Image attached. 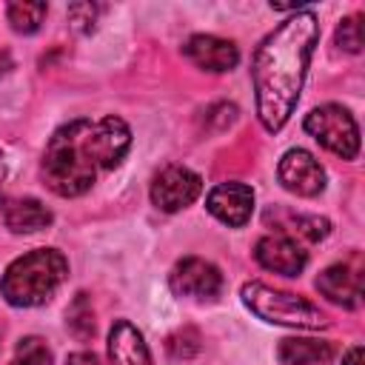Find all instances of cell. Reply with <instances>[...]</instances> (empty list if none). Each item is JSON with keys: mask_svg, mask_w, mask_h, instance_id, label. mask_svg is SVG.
I'll return each instance as SVG.
<instances>
[{"mask_svg": "<svg viewBox=\"0 0 365 365\" xmlns=\"http://www.w3.org/2000/svg\"><path fill=\"white\" fill-rule=\"evenodd\" d=\"M182 51L197 68H205V71H231L240 60L237 46L231 40H222V37H214V34L188 37Z\"/></svg>", "mask_w": 365, "mask_h": 365, "instance_id": "12", "label": "cell"}, {"mask_svg": "<svg viewBox=\"0 0 365 365\" xmlns=\"http://www.w3.org/2000/svg\"><path fill=\"white\" fill-rule=\"evenodd\" d=\"M328 231H331V222L317 214H285V220H279V234H285L297 242L299 240L317 242V240L328 237Z\"/></svg>", "mask_w": 365, "mask_h": 365, "instance_id": "16", "label": "cell"}, {"mask_svg": "<svg viewBox=\"0 0 365 365\" xmlns=\"http://www.w3.org/2000/svg\"><path fill=\"white\" fill-rule=\"evenodd\" d=\"M317 291L322 297H328L331 302L342 305V308H356L362 302V271H359V265H351V262L328 265L317 277Z\"/></svg>", "mask_w": 365, "mask_h": 365, "instance_id": "11", "label": "cell"}, {"mask_svg": "<svg viewBox=\"0 0 365 365\" xmlns=\"http://www.w3.org/2000/svg\"><path fill=\"white\" fill-rule=\"evenodd\" d=\"M319 40V20L311 9L294 11L254 51L251 80L257 91V117L265 131H279L305 83V71Z\"/></svg>", "mask_w": 365, "mask_h": 365, "instance_id": "1", "label": "cell"}, {"mask_svg": "<svg viewBox=\"0 0 365 365\" xmlns=\"http://www.w3.org/2000/svg\"><path fill=\"white\" fill-rule=\"evenodd\" d=\"M66 365H100V359L91 354V351H77L66 359Z\"/></svg>", "mask_w": 365, "mask_h": 365, "instance_id": "22", "label": "cell"}, {"mask_svg": "<svg viewBox=\"0 0 365 365\" xmlns=\"http://www.w3.org/2000/svg\"><path fill=\"white\" fill-rule=\"evenodd\" d=\"M46 11H48L46 3H37V0H17V3H9L6 17H9V23H11L14 31H20V34H31V31L40 29Z\"/></svg>", "mask_w": 365, "mask_h": 365, "instance_id": "17", "label": "cell"}, {"mask_svg": "<svg viewBox=\"0 0 365 365\" xmlns=\"http://www.w3.org/2000/svg\"><path fill=\"white\" fill-rule=\"evenodd\" d=\"M242 302L265 322H277V325H291V328H325L328 317L308 299L291 294V291H279L271 288L265 282H245L242 285Z\"/></svg>", "mask_w": 365, "mask_h": 365, "instance_id": "4", "label": "cell"}, {"mask_svg": "<svg viewBox=\"0 0 365 365\" xmlns=\"http://www.w3.org/2000/svg\"><path fill=\"white\" fill-rule=\"evenodd\" d=\"M128 145L131 131L114 114L103 120H71L46 145L43 180L60 197H80L91 188L97 171L123 163Z\"/></svg>", "mask_w": 365, "mask_h": 365, "instance_id": "2", "label": "cell"}, {"mask_svg": "<svg viewBox=\"0 0 365 365\" xmlns=\"http://www.w3.org/2000/svg\"><path fill=\"white\" fill-rule=\"evenodd\" d=\"M51 222V211L34 200V197H26V200H14L9 208H6V225L17 234H31V231H40Z\"/></svg>", "mask_w": 365, "mask_h": 365, "instance_id": "15", "label": "cell"}, {"mask_svg": "<svg viewBox=\"0 0 365 365\" xmlns=\"http://www.w3.org/2000/svg\"><path fill=\"white\" fill-rule=\"evenodd\" d=\"M3 174H6V165H3V157H0V180H3Z\"/></svg>", "mask_w": 365, "mask_h": 365, "instance_id": "25", "label": "cell"}, {"mask_svg": "<svg viewBox=\"0 0 365 365\" xmlns=\"http://www.w3.org/2000/svg\"><path fill=\"white\" fill-rule=\"evenodd\" d=\"M68 274V262L54 248H34L23 257H17L0 282V294L14 308H31L43 305L54 297V291L63 285Z\"/></svg>", "mask_w": 365, "mask_h": 365, "instance_id": "3", "label": "cell"}, {"mask_svg": "<svg viewBox=\"0 0 365 365\" xmlns=\"http://www.w3.org/2000/svg\"><path fill=\"white\" fill-rule=\"evenodd\" d=\"M108 362L111 365H151L143 334L125 319L114 322L108 331Z\"/></svg>", "mask_w": 365, "mask_h": 365, "instance_id": "13", "label": "cell"}, {"mask_svg": "<svg viewBox=\"0 0 365 365\" xmlns=\"http://www.w3.org/2000/svg\"><path fill=\"white\" fill-rule=\"evenodd\" d=\"M305 131L331 154L342 160H354L359 154V128L348 108L342 106H319L305 117Z\"/></svg>", "mask_w": 365, "mask_h": 365, "instance_id": "5", "label": "cell"}, {"mask_svg": "<svg viewBox=\"0 0 365 365\" xmlns=\"http://www.w3.org/2000/svg\"><path fill=\"white\" fill-rule=\"evenodd\" d=\"M254 259L265 271H274V274H282V277H297L305 268L308 254L297 240H291L285 234H268V237L257 240Z\"/></svg>", "mask_w": 365, "mask_h": 365, "instance_id": "9", "label": "cell"}, {"mask_svg": "<svg viewBox=\"0 0 365 365\" xmlns=\"http://www.w3.org/2000/svg\"><path fill=\"white\" fill-rule=\"evenodd\" d=\"M97 14H100V6L94 3H74L68 6V20L77 31H91L94 23H97Z\"/></svg>", "mask_w": 365, "mask_h": 365, "instance_id": "21", "label": "cell"}, {"mask_svg": "<svg viewBox=\"0 0 365 365\" xmlns=\"http://www.w3.org/2000/svg\"><path fill=\"white\" fill-rule=\"evenodd\" d=\"M168 285L177 297H194V299H214L222 291V274L214 262L202 257H182L171 274Z\"/></svg>", "mask_w": 365, "mask_h": 365, "instance_id": "6", "label": "cell"}, {"mask_svg": "<svg viewBox=\"0 0 365 365\" xmlns=\"http://www.w3.org/2000/svg\"><path fill=\"white\" fill-rule=\"evenodd\" d=\"M9 365H51V354H48L43 339L26 336V339L17 342V351H14Z\"/></svg>", "mask_w": 365, "mask_h": 365, "instance_id": "19", "label": "cell"}, {"mask_svg": "<svg viewBox=\"0 0 365 365\" xmlns=\"http://www.w3.org/2000/svg\"><path fill=\"white\" fill-rule=\"evenodd\" d=\"M66 317H68L66 322H68V328H71V334L77 339L94 336V314H91V305H88V297L86 294H77L74 297V302L68 305Z\"/></svg>", "mask_w": 365, "mask_h": 365, "instance_id": "18", "label": "cell"}, {"mask_svg": "<svg viewBox=\"0 0 365 365\" xmlns=\"http://www.w3.org/2000/svg\"><path fill=\"white\" fill-rule=\"evenodd\" d=\"M205 208L225 225L240 228L251 220L254 211V191L245 182H220L208 191Z\"/></svg>", "mask_w": 365, "mask_h": 365, "instance_id": "10", "label": "cell"}, {"mask_svg": "<svg viewBox=\"0 0 365 365\" xmlns=\"http://www.w3.org/2000/svg\"><path fill=\"white\" fill-rule=\"evenodd\" d=\"M336 46L345 48V51H351V54H356L362 48V20H359V14H351V17H345L339 23V29H336Z\"/></svg>", "mask_w": 365, "mask_h": 365, "instance_id": "20", "label": "cell"}, {"mask_svg": "<svg viewBox=\"0 0 365 365\" xmlns=\"http://www.w3.org/2000/svg\"><path fill=\"white\" fill-rule=\"evenodd\" d=\"M282 365H319L334 356V345L325 339H282L277 348Z\"/></svg>", "mask_w": 365, "mask_h": 365, "instance_id": "14", "label": "cell"}, {"mask_svg": "<svg viewBox=\"0 0 365 365\" xmlns=\"http://www.w3.org/2000/svg\"><path fill=\"white\" fill-rule=\"evenodd\" d=\"M9 63H11V60H9V54H0V74L9 68Z\"/></svg>", "mask_w": 365, "mask_h": 365, "instance_id": "24", "label": "cell"}, {"mask_svg": "<svg viewBox=\"0 0 365 365\" xmlns=\"http://www.w3.org/2000/svg\"><path fill=\"white\" fill-rule=\"evenodd\" d=\"M342 365H365V354H362V348H359V345H354V348L345 354Z\"/></svg>", "mask_w": 365, "mask_h": 365, "instance_id": "23", "label": "cell"}, {"mask_svg": "<svg viewBox=\"0 0 365 365\" xmlns=\"http://www.w3.org/2000/svg\"><path fill=\"white\" fill-rule=\"evenodd\" d=\"M202 191L200 174H194L185 165H168L163 168L151 182V202L160 211H180L191 205Z\"/></svg>", "mask_w": 365, "mask_h": 365, "instance_id": "7", "label": "cell"}, {"mask_svg": "<svg viewBox=\"0 0 365 365\" xmlns=\"http://www.w3.org/2000/svg\"><path fill=\"white\" fill-rule=\"evenodd\" d=\"M277 177L297 197H317L325 188V168L305 148L285 151L282 160H279V165H277Z\"/></svg>", "mask_w": 365, "mask_h": 365, "instance_id": "8", "label": "cell"}]
</instances>
